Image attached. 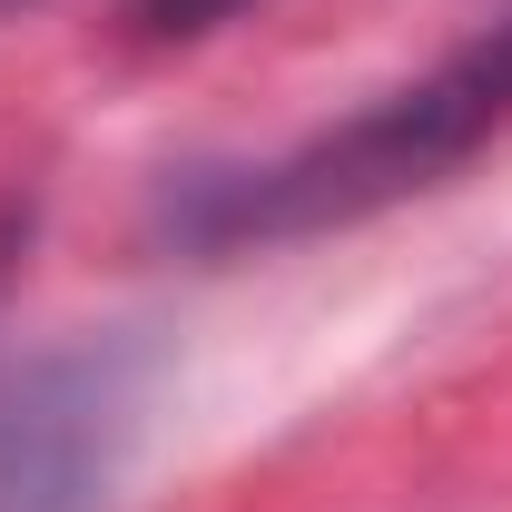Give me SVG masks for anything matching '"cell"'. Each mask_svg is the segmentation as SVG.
I'll return each mask as SVG.
<instances>
[{
  "instance_id": "cell-3",
  "label": "cell",
  "mask_w": 512,
  "mask_h": 512,
  "mask_svg": "<svg viewBox=\"0 0 512 512\" xmlns=\"http://www.w3.org/2000/svg\"><path fill=\"white\" fill-rule=\"evenodd\" d=\"M237 10H256V0H128V30H138V40H207V30H227Z\"/></svg>"
},
{
  "instance_id": "cell-2",
  "label": "cell",
  "mask_w": 512,
  "mask_h": 512,
  "mask_svg": "<svg viewBox=\"0 0 512 512\" xmlns=\"http://www.w3.org/2000/svg\"><path fill=\"white\" fill-rule=\"evenodd\" d=\"M138 434V375L109 345L40 355L0 384V512H99Z\"/></svg>"
},
{
  "instance_id": "cell-1",
  "label": "cell",
  "mask_w": 512,
  "mask_h": 512,
  "mask_svg": "<svg viewBox=\"0 0 512 512\" xmlns=\"http://www.w3.org/2000/svg\"><path fill=\"white\" fill-rule=\"evenodd\" d=\"M512 128V10L483 20L463 50L384 89L375 109L316 128L256 168H207L168 197V237L207 256H237V247H296V237H335V227H365L404 197L444 188L453 168Z\"/></svg>"
},
{
  "instance_id": "cell-4",
  "label": "cell",
  "mask_w": 512,
  "mask_h": 512,
  "mask_svg": "<svg viewBox=\"0 0 512 512\" xmlns=\"http://www.w3.org/2000/svg\"><path fill=\"white\" fill-rule=\"evenodd\" d=\"M0 10H10V0H0Z\"/></svg>"
}]
</instances>
